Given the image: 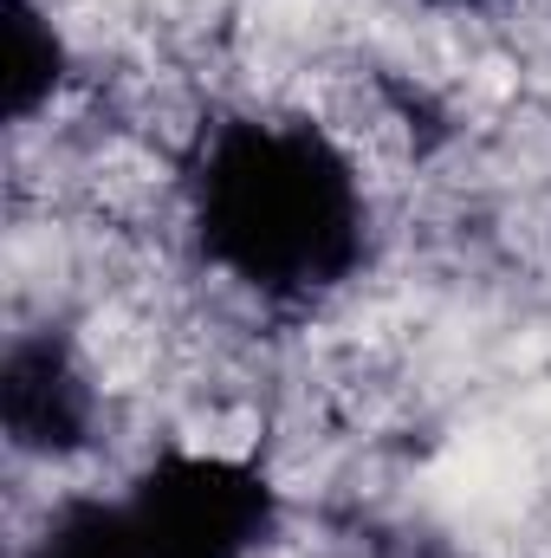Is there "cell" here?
Wrapping results in <instances>:
<instances>
[{"instance_id": "1", "label": "cell", "mask_w": 551, "mask_h": 558, "mask_svg": "<svg viewBox=\"0 0 551 558\" xmlns=\"http://www.w3.org/2000/svg\"><path fill=\"white\" fill-rule=\"evenodd\" d=\"M370 215V175L305 111L215 118L182 162L188 254L260 312H305L364 279Z\"/></svg>"}, {"instance_id": "2", "label": "cell", "mask_w": 551, "mask_h": 558, "mask_svg": "<svg viewBox=\"0 0 551 558\" xmlns=\"http://www.w3.org/2000/svg\"><path fill=\"white\" fill-rule=\"evenodd\" d=\"M143 558H267L285 513L273 474L241 448L162 441L131 481Z\"/></svg>"}, {"instance_id": "3", "label": "cell", "mask_w": 551, "mask_h": 558, "mask_svg": "<svg viewBox=\"0 0 551 558\" xmlns=\"http://www.w3.org/2000/svg\"><path fill=\"white\" fill-rule=\"evenodd\" d=\"M0 403H7L13 461H33V468H72L98 454L111 428V384L72 325L13 331Z\"/></svg>"}, {"instance_id": "4", "label": "cell", "mask_w": 551, "mask_h": 558, "mask_svg": "<svg viewBox=\"0 0 551 558\" xmlns=\"http://www.w3.org/2000/svg\"><path fill=\"white\" fill-rule=\"evenodd\" d=\"M20 558H143V533L131 500H105L85 487H65L39 507Z\"/></svg>"}, {"instance_id": "5", "label": "cell", "mask_w": 551, "mask_h": 558, "mask_svg": "<svg viewBox=\"0 0 551 558\" xmlns=\"http://www.w3.org/2000/svg\"><path fill=\"white\" fill-rule=\"evenodd\" d=\"M421 7H428V13H454V20H461V13H487L493 0H421Z\"/></svg>"}]
</instances>
